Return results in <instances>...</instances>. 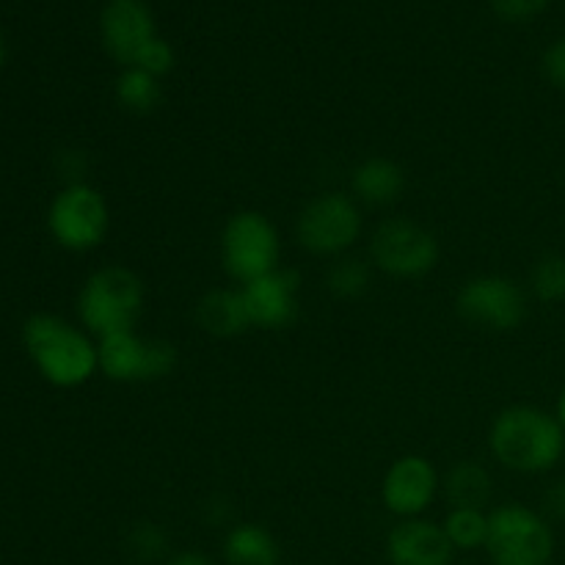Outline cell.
<instances>
[{
  "instance_id": "1",
  "label": "cell",
  "mask_w": 565,
  "mask_h": 565,
  "mask_svg": "<svg viewBox=\"0 0 565 565\" xmlns=\"http://www.w3.org/2000/svg\"><path fill=\"white\" fill-rule=\"evenodd\" d=\"M489 450L502 467L513 472H550L565 452V428L555 414L544 408L511 406L491 423Z\"/></svg>"
},
{
  "instance_id": "2",
  "label": "cell",
  "mask_w": 565,
  "mask_h": 565,
  "mask_svg": "<svg viewBox=\"0 0 565 565\" xmlns=\"http://www.w3.org/2000/svg\"><path fill=\"white\" fill-rule=\"evenodd\" d=\"M22 345L39 375L61 390H75L99 370V348L86 329L58 315H33L22 326Z\"/></svg>"
},
{
  "instance_id": "3",
  "label": "cell",
  "mask_w": 565,
  "mask_h": 565,
  "mask_svg": "<svg viewBox=\"0 0 565 565\" xmlns=\"http://www.w3.org/2000/svg\"><path fill=\"white\" fill-rule=\"evenodd\" d=\"M143 281L125 265L99 268L83 281L77 296V315L83 329L92 337L116 334V331L136 329L143 312Z\"/></svg>"
},
{
  "instance_id": "4",
  "label": "cell",
  "mask_w": 565,
  "mask_h": 565,
  "mask_svg": "<svg viewBox=\"0 0 565 565\" xmlns=\"http://www.w3.org/2000/svg\"><path fill=\"white\" fill-rule=\"evenodd\" d=\"M221 265L237 287L279 268L281 237L268 215L241 210L230 215L218 241Z\"/></svg>"
},
{
  "instance_id": "5",
  "label": "cell",
  "mask_w": 565,
  "mask_h": 565,
  "mask_svg": "<svg viewBox=\"0 0 565 565\" xmlns=\"http://www.w3.org/2000/svg\"><path fill=\"white\" fill-rule=\"evenodd\" d=\"M486 552L494 565H552L555 533L544 513L508 502L489 513Z\"/></svg>"
},
{
  "instance_id": "6",
  "label": "cell",
  "mask_w": 565,
  "mask_h": 565,
  "mask_svg": "<svg viewBox=\"0 0 565 565\" xmlns=\"http://www.w3.org/2000/svg\"><path fill=\"white\" fill-rule=\"evenodd\" d=\"M362 207L351 193L342 191L315 196L296 221L298 243L315 257H345L362 237Z\"/></svg>"
},
{
  "instance_id": "7",
  "label": "cell",
  "mask_w": 565,
  "mask_h": 565,
  "mask_svg": "<svg viewBox=\"0 0 565 565\" xmlns=\"http://www.w3.org/2000/svg\"><path fill=\"white\" fill-rule=\"evenodd\" d=\"M47 230L66 252H92L110 230V207L88 182H70L55 193L47 210Z\"/></svg>"
},
{
  "instance_id": "8",
  "label": "cell",
  "mask_w": 565,
  "mask_h": 565,
  "mask_svg": "<svg viewBox=\"0 0 565 565\" xmlns=\"http://www.w3.org/2000/svg\"><path fill=\"white\" fill-rule=\"evenodd\" d=\"M99 370L116 384H141V381L169 379L177 370V345L160 337H141L136 329L116 331L97 340Z\"/></svg>"
},
{
  "instance_id": "9",
  "label": "cell",
  "mask_w": 565,
  "mask_h": 565,
  "mask_svg": "<svg viewBox=\"0 0 565 565\" xmlns=\"http://www.w3.org/2000/svg\"><path fill=\"white\" fill-rule=\"evenodd\" d=\"M370 257L379 270L395 279H423L439 263V241L412 218H386L375 226Z\"/></svg>"
},
{
  "instance_id": "10",
  "label": "cell",
  "mask_w": 565,
  "mask_h": 565,
  "mask_svg": "<svg viewBox=\"0 0 565 565\" xmlns=\"http://www.w3.org/2000/svg\"><path fill=\"white\" fill-rule=\"evenodd\" d=\"M458 315L486 331H513L527 318V292L500 274L475 276L458 290Z\"/></svg>"
},
{
  "instance_id": "11",
  "label": "cell",
  "mask_w": 565,
  "mask_h": 565,
  "mask_svg": "<svg viewBox=\"0 0 565 565\" xmlns=\"http://www.w3.org/2000/svg\"><path fill=\"white\" fill-rule=\"evenodd\" d=\"M441 478L425 456H403L381 480V502L397 519H419L439 497Z\"/></svg>"
},
{
  "instance_id": "12",
  "label": "cell",
  "mask_w": 565,
  "mask_h": 565,
  "mask_svg": "<svg viewBox=\"0 0 565 565\" xmlns=\"http://www.w3.org/2000/svg\"><path fill=\"white\" fill-rule=\"evenodd\" d=\"M243 303L254 329L279 331L298 318V292L301 279L296 270L276 268L259 279L241 285Z\"/></svg>"
},
{
  "instance_id": "13",
  "label": "cell",
  "mask_w": 565,
  "mask_h": 565,
  "mask_svg": "<svg viewBox=\"0 0 565 565\" xmlns=\"http://www.w3.org/2000/svg\"><path fill=\"white\" fill-rule=\"evenodd\" d=\"M99 36L110 58L132 66L138 53L158 36L152 9L143 0H108L99 14Z\"/></svg>"
},
{
  "instance_id": "14",
  "label": "cell",
  "mask_w": 565,
  "mask_h": 565,
  "mask_svg": "<svg viewBox=\"0 0 565 565\" xmlns=\"http://www.w3.org/2000/svg\"><path fill=\"white\" fill-rule=\"evenodd\" d=\"M452 550L445 527L428 519H401L386 535V561L390 565H450Z\"/></svg>"
},
{
  "instance_id": "15",
  "label": "cell",
  "mask_w": 565,
  "mask_h": 565,
  "mask_svg": "<svg viewBox=\"0 0 565 565\" xmlns=\"http://www.w3.org/2000/svg\"><path fill=\"white\" fill-rule=\"evenodd\" d=\"M351 191L359 204L390 207L406 191V171L390 158H367L353 169Z\"/></svg>"
},
{
  "instance_id": "16",
  "label": "cell",
  "mask_w": 565,
  "mask_h": 565,
  "mask_svg": "<svg viewBox=\"0 0 565 565\" xmlns=\"http://www.w3.org/2000/svg\"><path fill=\"white\" fill-rule=\"evenodd\" d=\"M196 323L204 334L218 340H230L252 329L241 287H218L204 292L196 303Z\"/></svg>"
},
{
  "instance_id": "17",
  "label": "cell",
  "mask_w": 565,
  "mask_h": 565,
  "mask_svg": "<svg viewBox=\"0 0 565 565\" xmlns=\"http://www.w3.org/2000/svg\"><path fill=\"white\" fill-rule=\"evenodd\" d=\"M224 561L226 565H281V550L268 527L243 522L226 533Z\"/></svg>"
},
{
  "instance_id": "18",
  "label": "cell",
  "mask_w": 565,
  "mask_h": 565,
  "mask_svg": "<svg viewBox=\"0 0 565 565\" xmlns=\"http://www.w3.org/2000/svg\"><path fill=\"white\" fill-rule=\"evenodd\" d=\"M441 489L452 508H483L491 500V475L480 463L461 461L447 472Z\"/></svg>"
},
{
  "instance_id": "19",
  "label": "cell",
  "mask_w": 565,
  "mask_h": 565,
  "mask_svg": "<svg viewBox=\"0 0 565 565\" xmlns=\"http://www.w3.org/2000/svg\"><path fill=\"white\" fill-rule=\"evenodd\" d=\"M160 99H163L160 77L149 75V72L138 70V66H125V72H121L119 81H116V103H119L127 114H152V110H158Z\"/></svg>"
},
{
  "instance_id": "20",
  "label": "cell",
  "mask_w": 565,
  "mask_h": 565,
  "mask_svg": "<svg viewBox=\"0 0 565 565\" xmlns=\"http://www.w3.org/2000/svg\"><path fill=\"white\" fill-rule=\"evenodd\" d=\"M445 535L450 539L452 550L461 552H475L483 546L489 539V513H483V508H450V513L441 522Z\"/></svg>"
},
{
  "instance_id": "21",
  "label": "cell",
  "mask_w": 565,
  "mask_h": 565,
  "mask_svg": "<svg viewBox=\"0 0 565 565\" xmlns=\"http://www.w3.org/2000/svg\"><path fill=\"white\" fill-rule=\"evenodd\" d=\"M370 281H373V270L364 259L359 257H337L331 263L329 274H326V287L334 298L342 301H356L364 292L370 290Z\"/></svg>"
},
{
  "instance_id": "22",
  "label": "cell",
  "mask_w": 565,
  "mask_h": 565,
  "mask_svg": "<svg viewBox=\"0 0 565 565\" xmlns=\"http://www.w3.org/2000/svg\"><path fill=\"white\" fill-rule=\"evenodd\" d=\"M530 290L544 303L565 301V254H546L535 263L530 274Z\"/></svg>"
},
{
  "instance_id": "23",
  "label": "cell",
  "mask_w": 565,
  "mask_h": 565,
  "mask_svg": "<svg viewBox=\"0 0 565 565\" xmlns=\"http://www.w3.org/2000/svg\"><path fill=\"white\" fill-rule=\"evenodd\" d=\"M127 552L138 563H158L163 557L169 561V533L154 522L132 524L130 533H127Z\"/></svg>"
},
{
  "instance_id": "24",
  "label": "cell",
  "mask_w": 565,
  "mask_h": 565,
  "mask_svg": "<svg viewBox=\"0 0 565 565\" xmlns=\"http://www.w3.org/2000/svg\"><path fill=\"white\" fill-rule=\"evenodd\" d=\"M174 61H177V55H174V50H171V44L166 42V39L154 36L152 42H149L147 47L138 53L136 64L132 66H138V70L149 72V75H154V77H163L174 70Z\"/></svg>"
},
{
  "instance_id": "25",
  "label": "cell",
  "mask_w": 565,
  "mask_h": 565,
  "mask_svg": "<svg viewBox=\"0 0 565 565\" xmlns=\"http://www.w3.org/2000/svg\"><path fill=\"white\" fill-rule=\"evenodd\" d=\"M550 3L552 0H491L497 14H500L502 20H511V22L530 20V17L541 14Z\"/></svg>"
},
{
  "instance_id": "26",
  "label": "cell",
  "mask_w": 565,
  "mask_h": 565,
  "mask_svg": "<svg viewBox=\"0 0 565 565\" xmlns=\"http://www.w3.org/2000/svg\"><path fill=\"white\" fill-rule=\"evenodd\" d=\"M544 75L552 86L565 92V36L544 53Z\"/></svg>"
},
{
  "instance_id": "27",
  "label": "cell",
  "mask_w": 565,
  "mask_h": 565,
  "mask_svg": "<svg viewBox=\"0 0 565 565\" xmlns=\"http://www.w3.org/2000/svg\"><path fill=\"white\" fill-rule=\"evenodd\" d=\"M544 513L557 522H565V480H557L544 491Z\"/></svg>"
},
{
  "instance_id": "28",
  "label": "cell",
  "mask_w": 565,
  "mask_h": 565,
  "mask_svg": "<svg viewBox=\"0 0 565 565\" xmlns=\"http://www.w3.org/2000/svg\"><path fill=\"white\" fill-rule=\"evenodd\" d=\"M166 565H215V561L213 557L204 555V552L182 550V552H174V555L166 561Z\"/></svg>"
},
{
  "instance_id": "29",
  "label": "cell",
  "mask_w": 565,
  "mask_h": 565,
  "mask_svg": "<svg viewBox=\"0 0 565 565\" xmlns=\"http://www.w3.org/2000/svg\"><path fill=\"white\" fill-rule=\"evenodd\" d=\"M555 417H557V423L563 425L565 428V390L561 392V397H557V408H555Z\"/></svg>"
},
{
  "instance_id": "30",
  "label": "cell",
  "mask_w": 565,
  "mask_h": 565,
  "mask_svg": "<svg viewBox=\"0 0 565 565\" xmlns=\"http://www.w3.org/2000/svg\"><path fill=\"white\" fill-rule=\"evenodd\" d=\"M6 55H9V47H6L3 33H0V70H3V64H6Z\"/></svg>"
}]
</instances>
